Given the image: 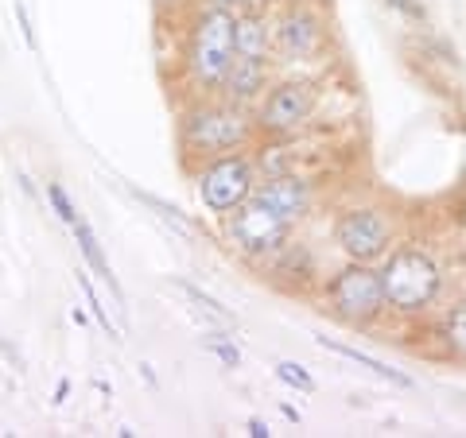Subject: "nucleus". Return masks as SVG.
<instances>
[{
	"label": "nucleus",
	"mask_w": 466,
	"mask_h": 438,
	"mask_svg": "<svg viewBox=\"0 0 466 438\" xmlns=\"http://www.w3.org/2000/svg\"><path fill=\"white\" fill-rule=\"evenodd\" d=\"M257 136L260 133H257L253 109H241L218 94L191 97L179 113V152L187 167L226 152H245Z\"/></svg>",
	"instance_id": "obj_1"
},
{
	"label": "nucleus",
	"mask_w": 466,
	"mask_h": 438,
	"mask_svg": "<svg viewBox=\"0 0 466 438\" xmlns=\"http://www.w3.org/2000/svg\"><path fill=\"white\" fill-rule=\"evenodd\" d=\"M233 63V8L202 5L191 12L179 47V78L191 97L218 94L226 70Z\"/></svg>",
	"instance_id": "obj_2"
},
{
	"label": "nucleus",
	"mask_w": 466,
	"mask_h": 438,
	"mask_svg": "<svg viewBox=\"0 0 466 438\" xmlns=\"http://www.w3.org/2000/svg\"><path fill=\"white\" fill-rule=\"evenodd\" d=\"M377 272H381L385 306L397 318H424L443 291V272L435 264V256L412 241L392 244Z\"/></svg>",
	"instance_id": "obj_3"
},
{
	"label": "nucleus",
	"mask_w": 466,
	"mask_h": 438,
	"mask_svg": "<svg viewBox=\"0 0 466 438\" xmlns=\"http://www.w3.org/2000/svg\"><path fill=\"white\" fill-rule=\"evenodd\" d=\"M323 303L342 326H354V330L381 323V314L389 311L385 291H381V272H377V264H358V260H346L323 284Z\"/></svg>",
	"instance_id": "obj_4"
},
{
	"label": "nucleus",
	"mask_w": 466,
	"mask_h": 438,
	"mask_svg": "<svg viewBox=\"0 0 466 438\" xmlns=\"http://www.w3.org/2000/svg\"><path fill=\"white\" fill-rule=\"evenodd\" d=\"M334 244L346 260L381 264L385 253L397 244V217L377 202H354L334 217Z\"/></svg>",
	"instance_id": "obj_5"
},
{
	"label": "nucleus",
	"mask_w": 466,
	"mask_h": 438,
	"mask_svg": "<svg viewBox=\"0 0 466 438\" xmlns=\"http://www.w3.org/2000/svg\"><path fill=\"white\" fill-rule=\"evenodd\" d=\"M222 222H226L222 225L226 244L233 248V253H241L245 260H253V264H265L276 248L296 233V222H288V217L268 210L265 202H257L253 194L245 198L238 210H229Z\"/></svg>",
	"instance_id": "obj_6"
},
{
	"label": "nucleus",
	"mask_w": 466,
	"mask_h": 438,
	"mask_svg": "<svg viewBox=\"0 0 466 438\" xmlns=\"http://www.w3.org/2000/svg\"><path fill=\"white\" fill-rule=\"evenodd\" d=\"M315 109H319V85L311 78H284L272 82L265 97L253 105V121L260 136L291 140L299 128H308Z\"/></svg>",
	"instance_id": "obj_7"
},
{
	"label": "nucleus",
	"mask_w": 466,
	"mask_h": 438,
	"mask_svg": "<svg viewBox=\"0 0 466 438\" xmlns=\"http://www.w3.org/2000/svg\"><path fill=\"white\" fill-rule=\"evenodd\" d=\"M257 186V164L245 152H226L214 159H202L195 167V191L198 202L214 217H226L229 210H238Z\"/></svg>",
	"instance_id": "obj_8"
},
{
	"label": "nucleus",
	"mask_w": 466,
	"mask_h": 438,
	"mask_svg": "<svg viewBox=\"0 0 466 438\" xmlns=\"http://www.w3.org/2000/svg\"><path fill=\"white\" fill-rule=\"evenodd\" d=\"M327 47V24L308 5H284L272 16V58L276 63H311Z\"/></svg>",
	"instance_id": "obj_9"
},
{
	"label": "nucleus",
	"mask_w": 466,
	"mask_h": 438,
	"mask_svg": "<svg viewBox=\"0 0 466 438\" xmlns=\"http://www.w3.org/2000/svg\"><path fill=\"white\" fill-rule=\"evenodd\" d=\"M253 198L265 202V206L276 210L280 217H288V222H303L315 206V186H311V179H303L299 171H272V174H265V183L257 179Z\"/></svg>",
	"instance_id": "obj_10"
},
{
	"label": "nucleus",
	"mask_w": 466,
	"mask_h": 438,
	"mask_svg": "<svg viewBox=\"0 0 466 438\" xmlns=\"http://www.w3.org/2000/svg\"><path fill=\"white\" fill-rule=\"evenodd\" d=\"M268 85H272V63H257V58L233 55L226 78H222V85H218V97H226L241 109H253L257 101L265 97Z\"/></svg>",
	"instance_id": "obj_11"
},
{
	"label": "nucleus",
	"mask_w": 466,
	"mask_h": 438,
	"mask_svg": "<svg viewBox=\"0 0 466 438\" xmlns=\"http://www.w3.org/2000/svg\"><path fill=\"white\" fill-rule=\"evenodd\" d=\"M233 55L272 63V12L265 5L233 12Z\"/></svg>",
	"instance_id": "obj_12"
},
{
	"label": "nucleus",
	"mask_w": 466,
	"mask_h": 438,
	"mask_svg": "<svg viewBox=\"0 0 466 438\" xmlns=\"http://www.w3.org/2000/svg\"><path fill=\"white\" fill-rule=\"evenodd\" d=\"M265 272L276 284L299 287V291L319 280V264H315V253L308 248V241H291V237L265 260Z\"/></svg>",
	"instance_id": "obj_13"
},
{
	"label": "nucleus",
	"mask_w": 466,
	"mask_h": 438,
	"mask_svg": "<svg viewBox=\"0 0 466 438\" xmlns=\"http://www.w3.org/2000/svg\"><path fill=\"white\" fill-rule=\"evenodd\" d=\"M315 342L323 345V349H330V353H339V357H346V361L361 364V369H370L373 376H381V381H389V384H397V388H416V381H412V376H408V373H400V369H389L385 361L370 357L366 349H354V345H346V342H334V338H327V333H315Z\"/></svg>",
	"instance_id": "obj_14"
},
{
	"label": "nucleus",
	"mask_w": 466,
	"mask_h": 438,
	"mask_svg": "<svg viewBox=\"0 0 466 438\" xmlns=\"http://www.w3.org/2000/svg\"><path fill=\"white\" fill-rule=\"evenodd\" d=\"M75 241H78V248H82V256H86V264L94 268V275H101V280L109 284V291L116 299H121V284H116V275H113V268H109V260H106V253H101V241H97V233L90 229V222L86 217H78L75 225Z\"/></svg>",
	"instance_id": "obj_15"
},
{
	"label": "nucleus",
	"mask_w": 466,
	"mask_h": 438,
	"mask_svg": "<svg viewBox=\"0 0 466 438\" xmlns=\"http://www.w3.org/2000/svg\"><path fill=\"white\" fill-rule=\"evenodd\" d=\"M440 342L455 361H466V303L451 306L440 318Z\"/></svg>",
	"instance_id": "obj_16"
},
{
	"label": "nucleus",
	"mask_w": 466,
	"mask_h": 438,
	"mask_svg": "<svg viewBox=\"0 0 466 438\" xmlns=\"http://www.w3.org/2000/svg\"><path fill=\"white\" fill-rule=\"evenodd\" d=\"M171 287H175V291H183V295L195 303V311H198L202 318H210V323H222V326H233V314L226 311V306L218 303L214 295H207L202 287H195L191 280H171Z\"/></svg>",
	"instance_id": "obj_17"
},
{
	"label": "nucleus",
	"mask_w": 466,
	"mask_h": 438,
	"mask_svg": "<svg viewBox=\"0 0 466 438\" xmlns=\"http://www.w3.org/2000/svg\"><path fill=\"white\" fill-rule=\"evenodd\" d=\"M128 194H133L137 202H144V206H148V210H156L159 222H167L175 233H183V237H195V225L187 222L179 206H167L164 198H156V194H148V191H140V186H128Z\"/></svg>",
	"instance_id": "obj_18"
},
{
	"label": "nucleus",
	"mask_w": 466,
	"mask_h": 438,
	"mask_svg": "<svg viewBox=\"0 0 466 438\" xmlns=\"http://www.w3.org/2000/svg\"><path fill=\"white\" fill-rule=\"evenodd\" d=\"M78 287L86 291V306H90V311H94V318H97V323H101V326H106V330H109V338H113V342H121V330H116V326H113V318H109V311H106V306H101V299H97V291H94V284H90V275H86V272H78Z\"/></svg>",
	"instance_id": "obj_19"
},
{
	"label": "nucleus",
	"mask_w": 466,
	"mask_h": 438,
	"mask_svg": "<svg viewBox=\"0 0 466 438\" xmlns=\"http://www.w3.org/2000/svg\"><path fill=\"white\" fill-rule=\"evenodd\" d=\"M47 202H51V210L58 214V222H66V225L78 222V206L70 202V194H66L63 183H47Z\"/></svg>",
	"instance_id": "obj_20"
},
{
	"label": "nucleus",
	"mask_w": 466,
	"mask_h": 438,
	"mask_svg": "<svg viewBox=\"0 0 466 438\" xmlns=\"http://www.w3.org/2000/svg\"><path fill=\"white\" fill-rule=\"evenodd\" d=\"M276 376L288 384V388H299V392H315V381H311V373L303 369V364L296 361H280L276 364Z\"/></svg>",
	"instance_id": "obj_21"
},
{
	"label": "nucleus",
	"mask_w": 466,
	"mask_h": 438,
	"mask_svg": "<svg viewBox=\"0 0 466 438\" xmlns=\"http://www.w3.org/2000/svg\"><path fill=\"white\" fill-rule=\"evenodd\" d=\"M12 12H16V24H20V32H24V43L32 51H39V35H35V24H32V12H27L24 0H12Z\"/></svg>",
	"instance_id": "obj_22"
},
{
	"label": "nucleus",
	"mask_w": 466,
	"mask_h": 438,
	"mask_svg": "<svg viewBox=\"0 0 466 438\" xmlns=\"http://www.w3.org/2000/svg\"><path fill=\"white\" fill-rule=\"evenodd\" d=\"M207 349H210V353H214L218 361L226 364V369H238V364H241L238 345H233V342H226V338H207Z\"/></svg>",
	"instance_id": "obj_23"
},
{
	"label": "nucleus",
	"mask_w": 466,
	"mask_h": 438,
	"mask_svg": "<svg viewBox=\"0 0 466 438\" xmlns=\"http://www.w3.org/2000/svg\"><path fill=\"white\" fill-rule=\"evenodd\" d=\"M389 8H397L400 16H408V20H424V8L416 5V0H385Z\"/></svg>",
	"instance_id": "obj_24"
},
{
	"label": "nucleus",
	"mask_w": 466,
	"mask_h": 438,
	"mask_svg": "<svg viewBox=\"0 0 466 438\" xmlns=\"http://www.w3.org/2000/svg\"><path fill=\"white\" fill-rule=\"evenodd\" d=\"M207 5H222V8H249V5H268V0H207Z\"/></svg>",
	"instance_id": "obj_25"
},
{
	"label": "nucleus",
	"mask_w": 466,
	"mask_h": 438,
	"mask_svg": "<svg viewBox=\"0 0 466 438\" xmlns=\"http://www.w3.org/2000/svg\"><path fill=\"white\" fill-rule=\"evenodd\" d=\"M249 434H253V438H268L272 431H268V423H260V419H249Z\"/></svg>",
	"instance_id": "obj_26"
},
{
	"label": "nucleus",
	"mask_w": 466,
	"mask_h": 438,
	"mask_svg": "<svg viewBox=\"0 0 466 438\" xmlns=\"http://www.w3.org/2000/svg\"><path fill=\"white\" fill-rule=\"evenodd\" d=\"M66 396H70V381H58V388H55V403H66Z\"/></svg>",
	"instance_id": "obj_27"
},
{
	"label": "nucleus",
	"mask_w": 466,
	"mask_h": 438,
	"mask_svg": "<svg viewBox=\"0 0 466 438\" xmlns=\"http://www.w3.org/2000/svg\"><path fill=\"white\" fill-rule=\"evenodd\" d=\"M140 373H144V381H148L156 388V373H152V364H140Z\"/></svg>",
	"instance_id": "obj_28"
}]
</instances>
